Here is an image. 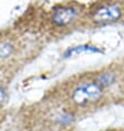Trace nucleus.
I'll return each instance as SVG.
<instances>
[{
	"label": "nucleus",
	"instance_id": "1",
	"mask_svg": "<svg viewBox=\"0 0 124 131\" xmlns=\"http://www.w3.org/2000/svg\"><path fill=\"white\" fill-rule=\"evenodd\" d=\"M103 94V88L94 82H85L73 90L71 99L78 106H86L100 100Z\"/></svg>",
	"mask_w": 124,
	"mask_h": 131
},
{
	"label": "nucleus",
	"instance_id": "2",
	"mask_svg": "<svg viewBox=\"0 0 124 131\" xmlns=\"http://www.w3.org/2000/svg\"><path fill=\"white\" fill-rule=\"evenodd\" d=\"M79 16V10L74 6H61L52 14L51 20L57 27H67L73 24Z\"/></svg>",
	"mask_w": 124,
	"mask_h": 131
},
{
	"label": "nucleus",
	"instance_id": "3",
	"mask_svg": "<svg viewBox=\"0 0 124 131\" xmlns=\"http://www.w3.org/2000/svg\"><path fill=\"white\" fill-rule=\"evenodd\" d=\"M122 17V10L116 5H105L101 6L93 11L92 19L97 24H109L114 22Z\"/></svg>",
	"mask_w": 124,
	"mask_h": 131
},
{
	"label": "nucleus",
	"instance_id": "4",
	"mask_svg": "<svg viewBox=\"0 0 124 131\" xmlns=\"http://www.w3.org/2000/svg\"><path fill=\"white\" fill-rule=\"evenodd\" d=\"M88 52H90V53H99V52H101V50L97 47H94V46L81 45L67 49L63 53V58H71L73 56H79L82 53H88Z\"/></svg>",
	"mask_w": 124,
	"mask_h": 131
},
{
	"label": "nucleus",
	"instance_id": "5",
	"mask_svg": "<svg viewBox=\"0 0 124 131\" xmlns=\"http://www.w3.org/2000/svg\"><path fill=\"white\" fill-rule=\"evenodd\" d=\"M115 80H116V77L114 73L105 72V73H101L100 76L96 78L95 82L102 88H107V87L112 86V84L115 82Z\"/></svg>",
	"mask_w": 124,
	"mask_h": 131
},
{
	"label": "nucleus",
	"instance_id": "6",
	"mask_svg": "<svg viewBox=\"0 0 124 131\" xmlns=\"http://www.w3.org/2000/svg\"><path fill=\"white\" fill-rule=\"evenodd\" d=\"M14 50H15V48L11 43H8V42L1 43L0 45V58L1 59L9 58L14 53Z\"/></svg>",
	"mask_w": 124,
	"mask_h": 131
},
{
	"label": "nucleus",
	"instance_id": "7",
	"mask_svg": "<svg viewBox=\"0 0 124 131\" xmlns=\"http://www.w3.org/2000/svg\"><path fill=\"white\" fill-rule=\"evenodd\" d=\"M73 121V117L71 114H63L59 118V122L60 124H69Z\"/></svg>",
	"mask_w": 124,
	"mask_h": 131
},
{
	"label": "nucleus",
	"instance_id": "8",
	"mask_svg": "<svg viewBox=\"0 0 124 131\" xmlns=\"http://www.w3.org/2000/svg\"><path fill=\"white\" fill-rule=\"evenodd\" d=\"M7 98H8V94H7V91H6L2 87H0V107L4 106L7 101Z\"/></svg>",
	"mask_w": 124,
	"mask_h": 131
}]
</instances>
